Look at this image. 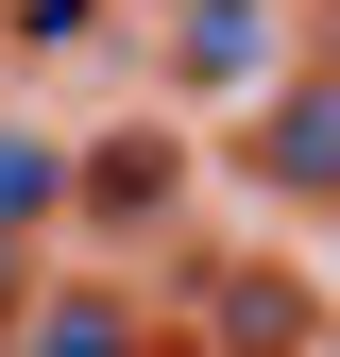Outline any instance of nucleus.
<instances>
[{"label":"nucleus","instance_id":"nucleus-1","mask_svg":"<svg viewBox=\"0 0 340 357\" xmlns=\"http://www.w3.org/2000/svg\"><path fill=\"white\" fill-rule=\"evenodd\" d=\"M255 68H272V0H170V85L238 102Z\"/></svg>","mask_w":340,"mask_h":357},{"label":"nucleus","instance_id":"nucleus-2","mask_svg":"<svg viewBox=\"0 0 340 357\" xmlns=\"http://www.w3.org/2000/svg\"><path fill=\"white\" fill-rule=\"evenodd\" d=\"M255 170H272L289 204H340V85H289V102L255 119Z\"/></svg>","mask_w":340,"mask_h":357},{"label":"nucleus","instance_id":"nucleus-3","mask_svg":"<svg viewBox=\"0 0 340 357\" xmlns=\"http://www.w3.org/2000/svg\"><path fill=\"white\" fill-rule=\"evenodd\" d=\"M17 357H137V306H119V289H52L17 324Z\"/></svg>","mask_w":340,"mask_h":357},{"label":"nucleus","instance_id":"nucleus-4","mask_svg":"<svg viewBox=\"0 0 340 357\" xmlns=\"http://www.w3.org/2000/svg\"><path fill=\"white\" fill-rule=\"evenodd\" d=\"M307 340V289L289 273H222V357H289Z\"/></svg>","mask_w":340,"mask_h":357},{"label":"nucleus","instance_id":"nucleus-5","mask_svg":"<svg viewBox=\"0 0 340 357\" xmlns=\"http://www.w3.org/2000/svg\"><path fill=\"white\" fill-rule=\"evenodd\" d=\"M52 188H68L52 137H0V221H52Z\"/></svg>","mask_w":340,"mask_h":357},{"label":"nucleus","instance_id":"nucleus-6","mask_svg":"<svg viewBox=\"0 0 340 357\" xmlns=\"http://www.w3.org/2000/svg\"><path fill=\"white\" fill-rule=\"evenodd\" d=\"M323 85H340V0H323Z\"/></svg>","mask_w":340,"mask_h":357},{"label":"nucleus","instance_id":"nucleus-7","mask_svg":"<svg viewBox=\"0 0 340 357\" xmlns=\"http://www.w3.org/2000/svg\"><path fill=\"white\" fill-rule=\"evenodd\" d=\"M0 289H17V221H0Z\"/></svg>","mask_w":340,"mask_h":357},{"label":"nucleus","instance_id":"nucleus-8","mask_svg":"<svg viewBox=\"0 0 340 357\" xmlns=\"http://www.w3.org/2000/svg\"><path fill=\"white\" fill-rule=\"evenodd\" d=\"M137 357H204V340H137Z\"/></svg>","mask_w":340,"mask_h":357}]
</instances>
